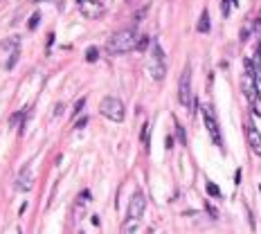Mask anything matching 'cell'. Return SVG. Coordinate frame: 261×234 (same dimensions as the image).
<instances>
[{
  "label": "cell",
  "instance_id": "cell-1",
  "mask_svg": "<svg viewBox=\"0 0 261 234\" xmlns=\"http://www.w3.org/2000/svg\"><path fill=\"white\" fill-rule=\"evenodd\" d=\"M140 38H142V34H140L138 29H133V27H131V29H122V32H115L106 43V52L113 54V57H115V54H126L138 48Z\"/></svg>",
  "mask_w": 261,
  "mask_h": 234
},
{
  "label": "cell",
  "instance_id": "cell-2",
  "mask_svg": "<svg viewBox=\"0 0 261 234\" xmlns=\"http://www.w3.org/2000/svg\"><path fill=\"white\" fill-rule=\"evenodd\" d=\"M21 57V36H9L0 43V68L11 70Z\"/></svg>",
  "mask_w": 261,
  "mask_h": 234
},
{
  "label": "cell",
  "instance_id": "cell-3",
  "mask_svg": "<svg viewBox=\"0 0 261 234\" xmlns=\"http://www.w3.org/2000/svg\"><path fill=\"white\" fill-rule=\"evenodd\" d=\"M149 75L151 79L155 81H162L167 75V63H165V52L158 43H153V48H151V57H149Z\"/></svg>",
  "mask_w": 261,
  "mask_h": 234
},
{
  "label": "cell",
  "instance_id": "cell-4",
  "mask_svg": "<svg viewBox=\"0 0 261 234\" xmlns=\"http://www.w3.org/2000/svg\"><path fill=\"white\" fill-rule=\"evenodd\" d=\"M99 113L111 122H124V104L117 97H104L99 104Z\"/></svg>",
  "mask_w": 261,
  "mask_h": 234
},
{
  "label": "cell",
  "instance_id": "cell-5",
  "mask_svg": "<svg viewBox=\"0 0 261 234\" xmlns=\"http://www.w3.org/2000/svg\"><path fill=\"white\" fill-rule=\"evenodd\" d=\"M245 72H243V79H241V88H243V95L248 97L250 101H255V95H257V75H255V68H252V61L245 58L243 63Z\"/></svg>",
  "mask_w": 261,
  "mask_h": 234
},
{
  "label": "cell",
  "instance_id": "cell-6",
  "mask_svg": "<svg viewBox=\"0 0 261 234\" xmlns=\"http://www.w3.org/2000/svg\"><path fill=\"white\" fill-rule=\"evenodd\" d=\"M203 119H205V128H207V133H209V138H212V142L221 149V146H223L221 128H219V124H216V117H214V113H212V108H209V106L203 108Z\"/></svg>",
  "mask_w": 261,
  "mask_h": 234
},
{
  "label": "cell",
  "instance_id": "cell-7",
  "mask_svg": "<svg viewBox=\"0 0 261 234\" xmlns=\"http://www.w3.org/2000/svg\"><path fill=\"white\" fill-rule=\"evenodd\" d=\"M178 99L182 106H192V70L187 68L182 70L180 75V84H178Z\"/></svg>",
  "mask_w": 261,
  "mask_h": 234
},
{
  "label": "cell",
  "instance_id": "cell-8",
  "mask_svg": "<svg viewBox=\"0 0 261 234\" xmlns=\"http://www.w3.org/2000/svg\"><path fill=\"white\" fill-rule=\"evenodd\" d=\"M144 207H146V198H144L142 192H135L131 196V203H128L126 209V218H133V221H140L144 214Z\"/></svg>",
  "mask_w": 261,
  "mask_h": 234
},
{
  "label": "cell",
  "instance_id": "cell-9",
  "mask_svg": "<svg viewBox=\"0 0 261 234\" xmlns=\"http://www.w3.org/2000/svg\"><path fill=\"white\" fill-rule=\"evenodd\" d=\"M79 9L88 18H99L104 14V2L101 0H79Z\"/></svg>",
  "mask_w": 261,
  "mask_h": 234
},
{
  "label": "cell",
  "instance_id": "cell-10",
  "mask_svg": "<svg viewBox=\"0 0 261 234\" xmlns=\"http://www.w3.org/2000/svg\"><path fill=\"white\" fill-rule=\"evenodd\" d=\"M32 185H34V174H32V169H29V165H25L21 169V174H18V178H16V189H21V192H29Z\"/></svg>",
  "mask_w": 261,
  "mask_h": 234
},
{
  "label": "cell",
  "instance_id": "cell-11",
  "mask_svg": "<svg viewBox=\"0 0 261 234\" xmlns=\"http://www.w3.org/2000/svg\"><path fill=\"white\" fill-rule=\"evenodd\" d=\"M245 135H248V144H250V149L255 151L257 155H261V133L257 131L255 124H248V128H245Z\"/></svg>",
  "mask_w": 261,
  "mask_h": 234
},
{
  "label": "cell",
  "instance_id": "cell-12",
  "mask_svg": "<svg viewBox=\"0 0 261 234\" xmlns=\"http://www.w3.org/2000/svg\"><path fill=\"white\" fill-rule=\"evenodd\" d=\"M201 34H207L209 29H212V23H209V14L207 11H203L201 14V21H198V27H196Z\"/></svg>",
  "mask_w": 261,
  "mask_h": 234
},
{
  "label": "cell",
  "instance_id": "cell-13",
  "mask_svg": "<svg viewBox=\"0 0 261 234\" xmlns=\"http://www.w3.org/2000/svg\"><path fill=\"white\" fill-rule=\"evenodd\" d=\"M140 225V221H133V218H126L124 221V234H133V230Z\"/></svg>",
  "mask_w": 261,
  "mask_h": 234
},
{
  "label": "cell",
  "instance_id": "cell-14",
  "mask_svg": "<svg viewBox=\"0 0 261 234\" xmlns=\"http://www.w3.org/2000/svg\"><path fill=\"white\" fill-rule=\"evenodd\" d=\"M149 128H151V124L144 122V126H142V144L144 146H149Z\"/></svg>",
  "mask_w": 261,
  "mask_h": 234
},
{
  "label": "cell",
  "instance_id": "cell-15",
  "mask_svg": "<svg viewBox=\"0 0 261 234\" xmlns=\"http://www.w3.org/2000/svg\"><path fill=\"white\" fill-rule=\"evenodd\" d=\"M207 192L212 194L214 198H221V189H219V185H214V182H207Z\"/></svg>",
  "mask_w": 261,
  "mask_h": 234
},
{
  "label": "cell",
  "instance_id": "cell-16",
  "mask_svg": "<svg viewBox=\"0 0 261 234\" xmlns=\"http://www.w3.org/2000/svg\"><path fill=\"white\" fill-rule=\"evenodd\" d=\"M97 57H99V50H97V48H88L86 58H88V61H97Z\"/></svg>",
  "mask_w": 261,
  "mask_h": 234
},
{
  "label": "cell",
  "instance_id": "cell-17",
  "mask_svg": "<svg viewBox=\"0 0 261 234\" xmlns=\"http://www.w3.org/2000/svg\"><path fill=\"white\" fill-rule=\"evenodd\" d=\"M230 9H232V0H223V16H230Z\"/></svg>",
  "mask_w": 261,
  "mask_h": 234
},
{
  "label": "cell",
  "instance_id": "cell-18",
  "mask_svg": "<svg viewBox=\"0 0 261 234\" xmlns=\"http://www.w3.org/2000/svg\"><path fill=\"white\" fill-rule=\"evenodd\" d=\"M176 131H178V140H180L182 144H187V138H185V128H182L180 124H178V126H176Z\"/></svg>",
  "mask_w": 261,
  "mask_h": 234
},
{
  "label": "cell",
  "instance_id": "cell-19",
  "mask_svg": "<svg viewBox=\"0 0 261 234\" xmlns=\"http://www.w3.org/2000/svg\"><path fill=\"white\" fill-rule=\"evenodd\" d=\"M146 11H149V7H142V9H140L138 14H135V21H142V18H144V14H146Z\"/></svg>",
  "mask_w": 261,
  "mask_h": 234
},
{
  "label": "cell",
  "instance_id": "cell-20",
  "mask_svg": "<svg viewBox=\"0 0 261 234\" xmlns=\"http://www.w3.org/2000/svg\"><path fill=\"white\" fill-rule=\"evenodd\" d=\"M207 212H209V214H212V216H214V218L219 216V214H216V209H214V207H212V205H209V203H207Z\"/></svg>",
  "mask_w": 261,
  "mask_h": 234
},
{
  "label": "cell",
  "instance_id": "cell-21",
  "mask_svg": "<svg viewBox=\"0 0 261 234\" xmlns=\"http://www.w3.org/2000/svg\"><path fill=\"white\" fill-rule=\"evenodd\" d=\"M257 95L261 97V79H257Z\"/></svg>",
  "mask_w": 261,
  "mask_h": 234
},
{
  "label": "cell",
  "instance_id": "cell-22",
  "mask_svg": "<svg viewBox=\"0 0 261 234\" xmlns=\"http://www.w3.org/2000/svg\"><path fill=\"white\" fill-rule=\"evenodd\" d=\"M259 61H261V43H259Z\"/></svg>",
  "mask_w": 261,
  "mask_h": 234
}]
</instances>
